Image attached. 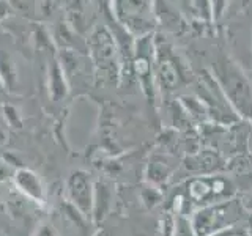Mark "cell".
<instances>
[{
    "label": "cell",
    "mask_w": 252,
    "mask_h": 236,
    "mask_svg": "<svg viewBox=\"0 0 252 236\" xmlns=\"http://www.w3.org/2000/svg\"><path fill=\"white\" fill-rule=\"evenodd\" d=\"M90 49L94 65L101 74L109 73V77L112 76V71L117 66V52H115V43L112 36L109 35L106 29H98L93 31L90 39Z\"/></svg>",
    "instance_id": "3957f363"
},
{
    "label": "cell",
    "mask_w": 252,
    "mask_h": 236,
    "mask_svg": "<svg viewBox=\"0 0 252 236\" xmlns=\"http://www.w3.org/2000/svg\"><path fill=\"white\" fill-rule=\"evenodd\" d=\"M238 217V209L235 208L232 202L213 205V206L197 212L192 230L197 236H208L211 233H216L220 228L232 225Z\"/></svg>",
    "instance_id": "7a4b0ae2"
},
{
    "label": "cell",
    "mask_w": 252,
    "mask_h": 236,
    "mask_svg": "<svg viewBox=\"0 0 252 236\" xmlns=\"http://www.w3.org/2000/svg\"><path fill=\"white\" fill-rule=\"evenodd\" d=\"M13 13H14L13 5L8 0H0V22H3L10 16H13Z\"/></svg>",
    "instance_id": "8992f818"
},
{
    "label": "cell",
    "mask_w": 252,
    "mask_h": 236,
    "mask_svg": "<svg viewBox=\"0 0 252 236\" xmlns=\"http://www.w3.org/2000/svg\"><path fill=\"white\" fill-rule=\"evenodd\" d=\"M117 21L132 35L145 36L153 29L152 0H114Z\"/></svg>",
    "instance_id": "6da1fadb"
},
{
    "label": "cell",
    "mask_w": 252,
    "mask_h": 236,
    "mask_svg": "<svg viewBox=\"0 0 252 236\" xmlns=\"http://www.w3.org/2000/svg\"><path fill=\"white\" fill-rule=\"evenodd\" d=\"M49 91L54 99L65 96L68 91V84L65 79V73L59 61H52L49 68Z\"/></svg>",
    "instance_id": "277c9868"
},
{
    "label": "cell",
    "mask_w": 252,
    "mask_h": 236,
    "mask_svg": "<svg viewBox=\"0 0 252 236\" xmlns=\"http://www.w3.org/2000/svg\"><path fill=\"white\" fill-rule=\"evenodd\" d=\"M0 82H2L3 88H10L16 82L14 61L2 49H0Z\"/></svg>",
    "instance_id": "5b68a950"
},
{
    "label": "cell",
    "mask_w": 252,
    "mask_h": 236,
    "mask_svg": "<svg viewBox=\"0 0 252 236\" xmlns=\"http://www.w3.org/2000/svg\"><path fill=\"white\" fill-rule=\"evenodd\" d=\"M2 87H3V85H2V82H0V88H2Z\"/></svg>",
    "instance_id": "52a82bcc"
}]
</instances>
